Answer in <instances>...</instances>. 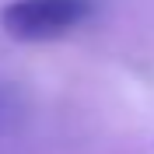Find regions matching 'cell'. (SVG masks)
Returning <instances> with one entry per match:
<instances>
[{
	"instance_id": "obj_1",
	"label": "cell",
	"mask_w": 154,
	"mask_h": 154,
	"mask_svg": "<svg viewBox=\"0 0 154 154\" xmlns=\"http://www.w3.org/2000/svg\"><path fill=\"white\" fill-rule=\"evenodd\" d=\"M91 14V0H11L0 11V25L18 42H46L74 32Z\"/></svg>"
}]
</instances>
